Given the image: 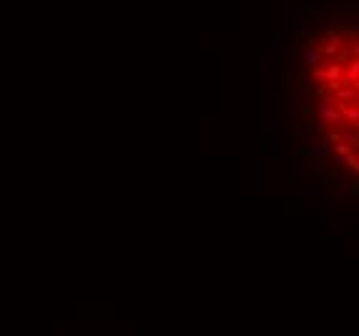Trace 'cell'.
Here are the masks:
<instances>
[{
  "label": "cell",
  "mask_w": 359,
  "mask_h": 336,
  "mask_svg": "<svg viewBox=\"0 0 359 336\" xmlns=\"http://www.w3.org/2000/svg\"><path fill=\"white\" fill-rule=\"evenodd\" d=\"M346 166H349L351 171H356V173H359V158H356L354 153H351V155H346Z\"/></svg>",
  "instance_id": "obj_13"
},
{
  "label": "cell",
  "mask_w": 359,
  "mask_h": 336,
  "mask_svg": "<svg viewBox=\"0 0 359 336\" xmlns=\"http://www.w3.org/2000/svg\"><path fill=\"white\" fill-rule=\"evenodd\" d=\"M328 140H323V137H318V134H310V137H307V145H305V153L310 155V158H326V155H328Z\"/></svg>",
  "instance_id": "obj_2"
},
{
  "label": "cell",
  "mask_w": 359,
  "mask_h": 336,
  "mask_svg": "<svg viewBox=\"0 0 359 336\" xmlns=\"http://www.w3.org/2000/svg\"><path fill=\"white\" fill-rule=\"evenodd\" d=\"M344 83H349V85H359V57H351L349 62H346V70H344Z\"/></svg>",
  "instance_id": "obj_5"
},
{
  "label": "cell",
  "mask_w": 359,
  "mask_h": 336,
  "mask_svg": "<svg viewBox=\"0 0 359 336\" xmlns=\"http://www.w3.org/2000/svg\"><path fill=\"white\" fill-rule=\"evenodd\" d=\"M316 114H318V119H321L326 127H339L341 119H344L339 104H336V99L326 91V88H318V96H316Z\"/></svg>",
  "instance_id": "obj_1"
},
{
  "label": "cell",
  "mask_w": 359,
  "mask_h": 336,
  "mask_svg": "<svg viewBox=\"0 0 359 336\" xmlns=\"http://www.w3.org/2000/svg\"><path fill=\"white\" fill-rule=\"evenodd\" d=\"M356 104H359V101H356Z\"/></svg>",
  "instance_id": "obj_19"
},
{
  "label": "cell",
  "mask_w": 359,
  "mask_h": 336,
  "mask_svg": "<svg viewBox=\"0 0 359 336\" xmlns=\"http://www.w3.org/2000/svg\"><path fill=\"white\" fill-rule=\"evenodd\" d=\"M300 62H302L305 67H318L321 62H326V55H323L321 47H313V50H305V52L300 55Z\"/></svg>",
  "instance_id": "obj_4"
},
{
  "label": "cell",
  "mask_w": 359,
  "mask_h": 336,
  "mask_svg": "<svg viewBox=\"0 0 359 336\" xmlns=\"http://www.w3.org/2000/svg\"><path fill=\"white\" fill-rule=\"evenodd\" d=\"M333 153H336V155H351V153H354V148H351V145H346V142H339V145H333Z\"/></svg>",
  "instance_id": "obj_12"
},
{
  "label": "cell",
  "mask_w": 359,
  "mask_h": 336,
  "mask_svg": "<svg viewBox=\"0 0 359 336\" xmlns=\"http://www.w3.org/2000/svg\"><path fill=\"white\" fill-rule=\"evenodd\" d=\"M356 91H359V85H356Z\"/></svg>",
  "instance_id": "obj_18"
},
{
  "label": "cell",
  "mask_w": 359,
  "mask_h": 336,
  "mask_svg": "<svg viewBox=\"0 0 359 336\" xmlns=\"http://www.w3.org/2000/svg\"><path fill=\"white\" fill-rule=\"evenodd\" d=\"M351 194H359V184H351Z\"/></svg>",
  "instance_id": "obj_17"
},
{
  "label": "cell",
  "mask_w": 359,
  "mask_h": 336,
  "mask_svg": "<svg viewBox=\"0 0 359 336\" xmlns=\"http://www.w3.org/2000/svg\"><path fill=\"white\" fill-rule=\"evenodd\" d=\"M333 99H336V104H351V101L356 99V88L349 85V83H344L339 91L333 93Z\"/></svg>",
  "instance_id": "obj_6"
},
{
  "label": "cell",
  "mask_w": 359,
  "mask_h": 336,
  "mask_svg": "<svg viewBox=\"0 0 359 336\" xmlns=\"http://www.w3.org/2000/svg\"><path fill=\"white\" fill-rule=\"evenodd\" d=\"M326 83L344 85V62H339V60H331V62L326 65Z\"/></svg>",
  "instance_id": "obj_3"
},
{
  "label": "cell",
  "mask_w": 359,
  "mask_h": 336,
  "mask_svg": "<svg viewBox=\"0 0 359 336\" xmlns=\"http://www.w3.org/2000/svg\"><path fill=\"white\" fill-rule=\"evenodd\" d=\"M333 163H336V166H344V163H346V155H336V153H333Z\"/></svg>",
  "instance_id": "obj_14"
},
{
  "label": "cell",
  "mask_w": 359,
  "mask_h": 336,
  "mask_svg": "<svg viewBox=\"0 0 359 336\" xmlns=\"http://www.w3.org/2000/svg\"><path fill=\"white\" fill-rule=\"evenodd\" d=\"M326 140H328L331 145H339V142H341V129H339V127H328Z\"/></svg>",
  "instance_id": "obj_11"
},
{
  "label": "cell",
  "mask_w": 359,
  "mask_h": 336,
  "mask_svg": "<svg viewBox=\"0 0 359 336\" xmlns=\"http://www.w3.org/2000/svg\"><path fill=\"white\" fill-rule=\"evenodd\" d=\"M292 173H295V176H300V173H302V168H300V163H297V161L292 163Z\"/></svg>",
  "instance_id": "obj_16"
},
{
  "label": "cell",
  "mask_w": 359,
  "mask_h": 336,
  "mask_svg": "<svg viewBox=\"0 0 359 336\" xmlns=\"http://www.w3.org/2000/svg\"><path fill=\"white\" fill-rule=\"evenodd\" d=\"M297 93H300V99H305V101L313 99V93H316V83H313L310 78H307V80H305V78L297 80Z\"/></svg>",
  "instance_id": "obj_8"
},
{
  "label": "cell",
  "mask_w": 359,
  "mask_h": 336,
  "mask_svg": "<svg viewBox=\"0 0 359 336\" xmlns=\"http://www.w3.org/2000/svg\"><path fill=\"white\" fill-rule=\"evenodd\" d=\"M310 80L316 83V85H318L321 80H326V67H321V65H318V67H310Z\"/></svg>",
  "instance_id": "obj_10"
},
{
  "label": "cell",
  "mask_w": 359,
  "mask_h": 336,
  "mask_svg": "<svg viewBox=\"0 0 359 336\" xmlns=\"http://www.w3.org/2000/svg\"><path fill=\"white\" fill-rule=\"evenodd\" d=\"M351 47H354V57H359V36L351 39Z\"/></svg>",
  "instance_id": "obj_15"
},
{
  "label": "cell",
  "mask_w": 359,
  "mask_h": 336,
  "mask_svg": "<svg viewBox=\"0 0 359 336\" xmlns=\"http://www.w3.org/2000/svg\"><path fill=\"white\" fill-rule=\"evenodd\" d=\"M351 55H354V47H351V39H341V47H339V57H336V60H339V62H349L351 60Z\"/></svg>",
  "instance_id": "obj_9"
},
{
  "label": "cell",
  "mask_w": 359,
  "mask_h": 336,
  "mask_svg": "<svg viewBox=\"0 0 359 336\" xmlns=\"http://www.w3.org/2000/svg\"><path fill=\"white\" fill-rule=\"evenodd\" d=\"M341 142H346V145H351V148H359V129L356 127H344L341 129Z\"/></svg>",
  "instance_id": "obj_7"
}]
</instances>
